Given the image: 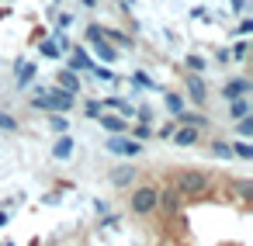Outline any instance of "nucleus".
<instances>
[{
  "instance_id": "nucleus-32",
  "label": "nucleus",
  "mask_w": 253,
  "mask_h": 246,
  "mask_svg": "<svg viewBox=\"0 0 253 246\" xmlns=\"http://www.w3.org/2000/svg\"><path fill=\"white\" fill-rule=\"evenodd\" d=\"M246 52H250V49H246V42H239V45H236V49H232V52H229V56H236V59H239V63H243V59H246Z\"/></svg>"
},
{
  "instance_id": "nucleus-19",
  "label": "nucleus",
  "mask_w": 253,
  "mask_h": 246,
  "mask_svg": "<svg viewBox=\"0 0 253 246\" xmlns=\"http://www.w3.org/2000/svg\"><path fill=\"white\" fill-rule=\"evenodd\" d=\"M211 156H218V160H232V146L225 142V139H211Z\"/></svg>"
},
{
  "instance_id": "nucleus-36",
  "label": "nucleus",
  "mask_w": 253,
  "mask_h": 246,
  "mask_svg": "<svg viewBox=\"0 0 253 246\" xmlns=\"http://www.w3.org/2000/svg\"><path fill=\"white\" fill-rule=\"evenodd\" d=\"M4 246H11V243H4Z\"/></svg>"
},
{
  "instance_id": "nucleus-16",
  "label": "nucleus",
  "mask_w": 253,
  "mask_h": 246,
  "mask_svg": "<svg viewBox=\"0 0 253 246\" xmlns=\"http://www.w3.org/2000/svg\"><path fill=\"white\" fill-rule=\"evenodd\" d=\"M104 39H108L111 45H122V49H132V39H128V35H122L118 28H104Z\"/></svg>"
},
{
  "instance_id": "nucleus-23",
  "label": "nucleus",
  "mask_w": 253,
  "mask_h": 246,
  "mask_svg": "<svg viewBox=\"0 0 253 246\" xmlns=\"http://www.w3.org/2000/svg\"><path fill=\"white\" fill-rule=\"evenodd\" d=\"M32 80H35V63H32V66H21V77H18V87L25 90V87H28Z\"/></svg>"
},
{
  "instance_id": "nucleus-33",
  "label": "nucleus",
  "mask_w": 253,
  "mask_h": 246,
  "mask_svg": "<svg viewBox=\"0 0 253 246\" xmlns=\"http://www.w3.org/2000/svg\"><path fill=\"white\" fill-rule=\"evenodd\" d=\"M149 135H153V132H149V125H146V122H142V125H139V128H135V139H139V142H146V139H149Z\"/></svg>"
},
{
  "instance_id": "nucleus-6",
  "label": "nucleus",
  "mask_w": 253,
  "mask_h": 246,
  "mask_svg": "<svg viewBox=\"0 0 253 246\" xmlns=\"http://www.w3.org/2000/svg\"><path fill=\"white\" fill-rule=\"evenodd\" d=\"M250 87H253V80H250V77H236V80H225V87H222V101H236V97H246V94H250Z\"/></svg>"
},
{
  "instance_id": "nucleus-17",
  "label": "nucleus",
  "mask_w": 253,
  "mask_h": 246,
  "mask_svg": "<svg viewBox=\"0 0 253 246\" xmlns=\"http://www.w3.org/2000/svg\"><path fill=\"white\" fill-rule=\"evenodd\" d=\"M184 66H187V73H205V66H208V59H205L201 52H191V56L184 59Z\"/></svg>"
},
{
  "instance_id": "nucleus-14",
  "label": "nucleus",
  "mask_w": 253,
  "mask_h": 246,
  "mask_svg": "<svg viewBox=\"0 0 253 246\" xmlns=\"http://www.w3.org/2000/svg\"><path fill=\"white\" fill-rule=\"evenodd\" d=\"M97 122H101L111 135H118V132H125V128H128V122H125V118H118V115H97Z\"/></svg>"
},
{
  "instance_id": "nucleus-28",
  "label": "nucleus",
  "mask_w": 253,
  "mask_h": 246,
  "mask_svg": "<svg viewBox=\"0 0 253 246\" xmlns=\"http://www.w3.org/2000/svg\"><path fill=\"white\" fill-rule=\"evenodd\" d=\"M63 49H59V42H42V56H49V59H56Z\"/></svg>"
},
{
  "instance_id": "nucleus-22",
  "label": "nucleus",
  "mask_w": 253,
  "mask_h": 246,
  "mask_svg": "<svg viewBox=\"0 0 253 246\" xmlns=\"http://www.w3.org/2000/svg\"><path fill=\"white\" fill-rule=\"evenodd\" d=\"M0 128H4V132H18L21 122H18L14 115H7V111H0Z\"/></svg>"
},
{
  "instance_id": "nucleus-15",
  "label": "nucleus",
  "mask_w": 253,
  "mask_h": 246,
  "mask_svg": "<svg viewBox=\"0 0 253 246\" xmlns=\"http://www.w3.org/2000/svg\"><path fill=\"white\" fill-rule=\"evenodd\" d=\"M94 49H97V56H101L104 63H115V59H118V45H111L108 39H101V42H94Z\"/></svg>"
},
{
  "instance_id": "nucleus-26",
  "label": "nucleus",
  "mask_w": 253,
  "mask_h": 246,
  "mask_svg": "<svg viewBox=\"0 0 253 246\" xmlns=\"http://www.w3.org/2000/svg\"><path fill=\"white\" fill-rule=\"evenodd\" d=\"M236 194H239L243 201H250V198H253V184H250V180H236Z\"/></svg>"
},
{
  "instance_id": "nucleus-9",
  "label": "nucleus",
  "mask_w": 253,
  "mask_h": 246,
  "mask_svg": "<svg viewBox=\"0 0 253 246\" xmlns=\"http://www.w3.org/2000/svg\"><path fill=\"white\" fill-rule=\"evenodd\" d=\"M135 180H139V170H135L132 163H125V166H115V170H111V184H115V187H132Z\"/></svg>"
},
{
  "instance_id": "nucleus-2",
  "label": "nucleus",
  "mask_w": 253,
  "mask_h": 246,
  "mask_svg": "<svg viewBox=\"0 0 253 246\" xmlns=\"http://www.w3.org/2000/svg\"><path fill=\"white\" fill-rule=\"evenodd\" d=\"M128 211L135 218H149L156 211V187L153 184H132V191H128Z\"/></svg>"
},
{
  "instance_id": "nucleus-34",
  "label": "nucleus",
  "mask_w": 253,
  "mask_h": 246,
  "mask_svg": "<svg viewBox=\"0 0 253 246\" xmlns=\"http://www.w3.org/2000/svg\"><path fill=\"white\" fill-rule=\"evenodd\" d=\"M232 7H236V11H243V7H246V4H243V0H232Z\"/></svg>"
},
{
  "instance_id": "nucleus-8",
  "label": "nucleus",
  "mask_w": 253,
  "mask_h": 246,
  "mask_svg": "<svg viewBox=\"0 0 253 246\" xmlns=\"http://www.w3.org/2000/svg\"><path fill=\"white\" fill-rule=\"evenodd\" d=\"M49 90V101H52V111H70L77 104V94L63 90V87H45Z\"/></svg>"
},
{
  "instance_id": "nucleus-35",
  "label": "nucleus",
  "mask_w": 253,
  "mask_h": 246,
  "mask_svg": "<svg viewBox=\"0 0 253 246\" xmlns=\"http://www.w3.org/2000/svg\"><path fill=\"white\" fill-rule=\"evenodd\" d=\"M80 4H87V7H97V0H80Z\"/></svg>"
},
{
  "instance_id": "nucleus-29",
  "label": "nucleus",
  "mask_w": 253,
  "mask_h": 246,
  "mask_svg": "<svg viewBox=\"0 0 253 246\" xmlns=\"http://www.w3.org/2000/svg\"><path fill=\"white\" fill-rule=\"evenodd\" d=\"M84 111H87V118H97L104 108H101V101H87V104H84Z\"/></svg>"
},
{
  "instance_id": "nucleus-27",
  "label": "nucleus",
  "mask_w": 253,
  "mask_h": 246,
  "mask_svg": "<svg viewBox=\"0 0 253 246\" xmlns=\"http://www.w3.org/2000/svg\"><path fill=\"white\" fill-rule=\"evenodd\" d=\"M101 39H104V28H101V25H87V42L94 45V42H101Z\"/></svg>"
},
{
  "instance_id": "nucleus-18",
  "label": "nucleus",
  "mask_w": 253,
  "mask_h": 246,
  "mask_svg": "<svg viewBox=\"0 0 253 246\" xmlns=\"http://www.w3.org/2000/svg\"><path fill=\"white\" fill-rule=\"evenodd\" d=\"M70 153H73V139H70V135L63 132V139H59V142L52 146V156H56V160H66Z\"/></svg>"
},
{
  "instance_id": "nucleus-12",
  "label": "nucleus",
  "mask_w": 253,
  "mask_h": 246,
  "mask_svg": "<svg viewBox=\"0 0 253 246\" xmlns=\"http://www.w3.org/2000/svg\"><path fill=\"white\" fill-rule=\"evenodd\" d=\"M177 125H194V128H201V132H205V128H208V118H205V115H194V111H184V108H180V111H177Z\"/></svg>"
},
{
  "instance_id": "nucleus-11",
  "label": "nucleus",
  "mask_w": 253,
  "mask_h": 246,
  "mask_svg": "<svg viewBox=\"0 0 253 246\" xmlns=\"http://www.w3.org/2000/svg\"><path fill=\"white\" fill-rule=\"evenodd\" d=\"M66 70L80 73V70H94V63H90V56H87L84 49H73V52H70V63H66Z\"/></svg>"
},
{
  "instance_id": "nucleus-3",
  "label": "nucleus",
  "mask_w": 253,
  "mask_h": 246,
  "mask_svg": "<svg viewBox=\"0 0 253 246\" xmlns=\"http://www.w3.org/2000/svg\"><path fill=\"white\" fill-rule=\"evenodd\" d=\"M108 153H115V156H142V142L139 139H128L125 132H118V135H111V142H108Z\"/></svg>"
},
{
  "instance_id": "nucleus-24",
  "label": "nucleus",
  "mask_w": 253,
  "mask_h": 246,
  "mask_svg": "<svg viewBox=\"0 0 253 246\" xmlns=\"http://www.w3.org/2000/svg\"><path fill=\"white\" fill-rule=\"evenodd\" d=\"M49 128H52V132H59V135H63V132H66V128H70V122H66V118H63V115H59V111H56V115H52V118H49Z\"/></svg>"
},
{
  "instance_id": "nucleus-20",
  "label": "nucleus",
  "mask_w": 253,
  "mask_h": 246,
  "mask_svg": "<svg viewBox=\"0 0 253 246\" xmlns=\"http://www.w3.org/2000/svg\"><path fill=\"white\" fill-rule=\"evenodd\" d=\"M232 146V156H239V160H253V146L246 142V139H236V142H229Z\"/></svg>"
},
{
  "instance_id": "nucleus-21",
  "label": "nucleus",
  "mask_w": 253,
  "mask_h": 246,
  "mask_svg": "<svg viewBox=\"0 0 253 246\" xmlns=\"http://www.w3.org/2000/svg\"><path fill=\"white\" fill-rule=\"evenodd\" d=\"M236 135H239V139H250V135H253V118H250V115H243V118L236 122Z\"/></svg>"
},
{
  "instance_id": "nucleus-13",
  "label": "nucleus",
  "mask_w": 253,
  "mask_h": 246,
  "mask_svg": "<svg viewBox=\"0 0 253 246\" xmlns=\"http://www.w3.org/2000/svg\"><path fill=\"white\" fill-rule=\"evenodd\" d=\"M225 104H229V115H225L229 122H239L243 115H250V101L246 97H236V101H225Z\"/></svg>"
},
{
  "instance_id": "nucleus-4",
  "label": "nucleus",
  "mask_w": 253,
  "mask_h": 246,
  "mask_svg": "<svg viewBox=\"0 0 253 246\" xmlns=\"http://www.w3.org/2000/svg\"><path fill=\"white\" fill-rule=\"evenodd\" d=\"M180 205H184V198H180L170 184H167V187H156V211H163V215L170 218V215L180 211Z\"/></svg>"
},
{
  "instance_id": "nucleus-10",
  "label": "nucleus",
  "mask_w": 253,
  "mask_h": 246,
  "mask_svg": "<svg viewBox=\"0 0 253 246\" xmlns=\"http://www.w3.org/2000/svg\"><path fill=\"white\" fill-rule=\"evenodd\" d=\"M56 87L70 90V94H80V77H77L73 70H66V66H63V70L56 73Z\"/></svg>"
},
{
  "instance_id": "nucleus-25",
  "label": "nucleus",
  "mask_w": 253,
  "mask_h": 246,
  "mask_svg": "<svg viewBox=\"0 0 253 246\" xmlns=\"http://www.w3.org/2000/svg\"><path fill=\"white\" fill-rule=\"evenodd\" d=\"M180 108H184V97H180V94H167V111H170V115H177Z\"/></svg>"
},
{
  "instance_id": "nucleus-30",
  "label": "nucleus",
  "mask_w": 253,
  "mask_h": 246,
  "mask_svg": "<svg viewBox=\"0 0 253 246\" xmlns=\"http://www.w3.org/2000/svg\"><path fill=\"white\" fill-rule=\"evenodd\" d=\"M132 83H135V87H153V80H149L142 70H139V73H132Z\"/></svg>"
},
{
  "instance_id": "nucleus-31",
  "label": "nucleus",
  "mask_w": 253,
  "mask_h": 246,
  "mask_svg": "<svg viewBox=\"0 0 253 246\" xmlns=\"http://www.w3.org/2000/svg\"><path fill=\"white\" fill-rule=\"evenodd\" d=\"M250 32H253V21H250V18H243V21H239V28H236V35H250Z\"/></svg>"
},
{
  "instance_id": "nucleus-5",
  "label": "nucleus",
  "mask_w": 253,
  "mask_h": 246,
  "mask_svg": "<svg viewBox=\"0 0 253 246\" xmlns=\"http://www.w3.org/2000/svg\"><path fill=\"white\" fill-rule=\"evenodd\" d=\"M184 94H187L194 104H205V101H208V83H205V77H201V73H187V77H184Z\"/></svg>"
},
{
  "instance_id": "nucleus-1",
  "label": "nucleus",
  "mask_w": 253,
  "mask_h": 246,
  "mask_svg": "<svg viewBox=\"0 0 253 246\" xmlns=\"http://www.w3.org/2000/svg\"><path fill=\"white\" fill-rule=\"evenodd\" d=\"M170 187H173L184 201H194V198L208 194V187H211V173H208V170H198V166H184V170L173 173Z\"/></svg>"
},
{
  "instance_id": "nucleus-7",
  "label": "nucleus",
  "mask_w": 253,
  "mask_h": 246,
  "mask_svg": "<svg viewBox=\"0 0 253 246\" xmlns=\"http://www.w3.org/2000/svg\"><path fill=\"white\" fill-rule=\"evenodd\" d=\"M170 139H173V146H198L201 142V128H194V125H177L173 132H170Z\"/></svg>"
}]
</instances>
